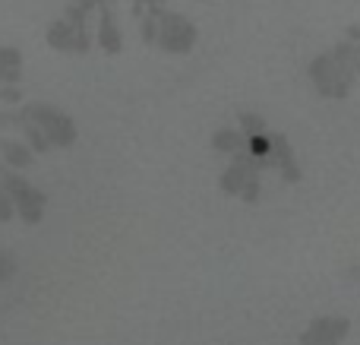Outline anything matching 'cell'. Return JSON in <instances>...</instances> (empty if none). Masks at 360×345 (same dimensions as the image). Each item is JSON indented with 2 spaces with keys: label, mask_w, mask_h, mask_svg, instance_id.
<instances>
[{
  "label": "cell",
  "mask_w": 360,
  "mask_h": 345,
  "mask_svg": "<svg viewBox=\"0 0 360 345\" xmlns=\"http://www.w3.org/2000/svg\"><path fill=\"white\" fill-rule=\"evenodd\" d=\"M357 54L351 51V44H338L332 54H319L310 61L307 73H310V82L319 95L326 99H345L354 86L357 76Z\"/></svg>",
  "instance_id": "cell-1"
},
{
  "label": "cell",
  "mask_w": 360,
  "mask_h": 345,
  "mask_svg": "<svg viewBox=\"0 0 360 345\" xmlns=\"http://www.w3.org/2000/svg\"><path fill=\"white\" fill-rule=\"evenodd\" d=\"M19 118L29 120V124H35L54 149H70V146L79 139L76 120L70 118L67 111H60V108L48 105V101H29V105L19 111Z\"/></svg>",
  "instance_id": "cell-2"
},
{
  "label": "cell",
  "mask_w": 360,
  "mask_h": 345,
  "mask_svg": "<svg viewBox=\"0 0 360 345\" xmlns=\"http://www.w3.org/2000/svg\"><path fill=\"white\" fill-rule=\"evenodd\" d=\"M4 187H6V194H10V200H13V213H16L25 225H38V222L44 219L48 196H44L35 184L25 181L19 171L4 168Z\"/></svg>",
  "instance_id": "cell-3"
},
{
  "label": "cell",
  "mask_w": 360,
  "mask_h": 345,
  "mask_svg": "<svg viewBox=\"0 0 360 345\" xmlns=\"http://www.w3.org/2000/svg\"><path fill=\"white\" fill-rule=\"evenodd\" d=\"M196 23L186 16H180V13H162L158 16V38L155 44L162 51H168V54H190L193 48H196Z\"/></svg>",
  "instance_id": "cell-4"
},
{
  "label": "cell",
  "mask_w": 360,
  "mask_h": 345,
  "mask_svg": "<svg viewBox=\"0 0 360 345\" xmlns=\"http://www.w3.org/2000/svg\"><path fill=\"white\" fill-rule=\"evenodd\" d=\"M351 336V320L348 317L326 314L307 323V330L300 333L297 345H342Z\"/></svg>",
  "instance_id": "cell-5"
},
{
  "label": "cell",
  "mask_w": 360,
  "mask_h": 345,
  "mask_svg": "<svg viewBox=\"0 0 360 345\" xmlns=\"http://www.w3.org/2000/svg\"><path fill=\"white\" fill-rule=\"evenodd\" d=\"M48 44L54 51H63V54H86L89 51V32L86 25H73L67 19H54L48 25Z\"/></svg>",
  "instance_id": "cell-6"
},
{
  "label": "cell",
  "mask_w": 360,
  "mask_h": 345,
  "mask_svg": "<svg viewBox=\"0 0 360 345\" xmlns=\"http://www.w3.org/2000/svg\"><path fill=\"white\" fill-rule=\"evenodd\" d=\"M269 165L278 168V175L285 177L288 184L300 181V162H297V156H294L288 137H281V133H272V156H269Z\"/></svg>",
  "instance_id": "cell-7"
},
{
  "label": "cell",
  "mask_w": 360,
  "mask_h": 345,
  "mask_svg": "<svg viewBox=\"0 0 360 345\" xmlns=\"http://www.w3.org/2000/svg\"><path fill=\"white\" fill-rule=\"evenodd\" d=\"M98 48L105 51V54H120L124 51V32H120L117 19H114V13L101 10V19H98Z\"/></svg>",
  "instance_id": "cell-8"
},
{
  "label": "cell",
  "mask_w": 360,
  "mask_h": 345,
  "mask_svg": "<svg viewBox=\"0 0 360 345\" xmlns=\"http://www.w3.org/2000/svg\"><path fill=\"white\" fill-rule=\"evenodd\" d=\"M0 158H4V168L25 171L35 162V152H32L22 139H0Z\"/></svg>",
  "instance_id": "cell-9"
},
{
  "label": "cell",
  "mask_w": 360,
  "mask_h": 345,
  "mask_svg": "<svg viewBox=\"0 0 360 345\" xmlns=\"http://www.w3.org/2000/svg\"><path fill=\"white\" fill-rule=\"evenodd\" d=\"M209 143L218 156H231V158H234L237 152L247 149V137H243L237 127H218V130H212Z\"/></svg>",
  "instance_id": "cell-10"
},
{
  "label": "cell",
  "mask_w": 360,
  "mask_h": 345,
  "mask_svg": "<svg viewBox=\"0 0 360 345\" xmlns=\"http://www.w3.org/2000/svg\"><path fill=\"white\" fill-rule=\"evenodd\" d=\"M22 80V54L13 44L0 48V86H19Z\"/></svg>",
  "instance_id": "cell-11"
},
{
  "label": "cell",
  "mask_w": 360,
  "mask_h": 345,
  "mask_svg": "<svg viewBox=\"0 0 360 345\" xmlns=\"http://www.w3.org/2000/svg\"><path fill=\"white\" fill-rule=\"evenodd\" d=\"M19 130H22V143L25 146H29V149L32 152H35V156H41V152H51V143H48V139H44V133L41 130H38V127L35 124H29V120H22V118H19Z\"/></svg>",
  "instance_id": "cell-12"
},
{
  "label": "cell",
  "mask_w": 360,
  "mask_h": 345,
  "mask_svg": "<svg viewBox=\"0 0 360 345\" xmlns=\"http://www.w3.org/2000/svg\"><path fill=\"white\" fill-rule=\"evenodd\" d=\"M237 130L243 133V137H259V133H269V124L266 118H262L259 111H240L237 114Z\"/></svg>",
  "instance_id": "cell-13"
},
{
  "label": "cell",
  "mask_w": 360,
  "mask_h": 345,
  "mask_svg": "<svg viewBox=\"0 0 360 345\" xmlns=\"http://www.w3.org/2000/svg\"><path fill=\"white\" fill-rule=\"evenodd\" d=\"M16 257H13L10 251H0V282H10L13 276H16Z\"/></svg>",
  "instance_id": "cell-14"
},
{
  "label": "cell",
  "mask_w": 360,
  "mask_h": 345,
  "mask_svg": "<svg viewBox=\"0 0 360 345\" xmlns=\"http://www.w3.org/2000/svg\"><path fill=\"white\" fill-rule=\"evenodd\" d=\"M259 196H262V177H253V181L243 187L240 200H243V203H259Z\"/></svg>",
  "instance_id": "cell-15"
},
{
  "label": "cell",
  "mask_w": 360,
  "mask_h": 345,
  "mask_svg": "<svg viewBox=\"0 0 360 345\" xmlns=\"http://www.w3.org/2000/svg\"><path fill=\"white\" fill-rule=\"evenodd\" d=\"M155 38H158V19L146 16L143 19V42L146 44H155Z\"/></svg>",
  "instance_id": "cell-16"
},
{
  "label": "cell",
  "mask_w": 360,
  "mask_h": 345,
  "mask_svg": "<svg viewBox=\"0 0 360 345\" xmlns=\"http://www.w3.org/2000/svg\"><path fill=\"white\" fill-rule=\"evenodd\" d=\"M19 99H22L19 86H0V101H4V105H16Z\"/></svg>",
  "instance_id": "cell-17"
},
{
  "label": "cell",
  "mask_w": 360,
  "mask_h": 345,
  "mask_svg": "<svg viewBox=\"0 0 360 345\" xmlns=\"http://www.w3.org/2000/svg\"><path fill=\"white\" fill-rule=\"evenodd\" d=\"M351 282H360V266H354V270H351Z\"/></svg>",
  "instance_id": "cell-18"
}]
</instances>
